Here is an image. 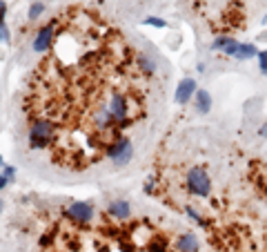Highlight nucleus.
<instances>
[{
	"mask_svg": "<svg viewBox=\"0 0 267 252\" xmlns=\"http://www.w3.org/2000/svg\"><path fill=\"white\" fill-rule=\"evenodd\" d=\"M187 190L196 196H209L211 192V181H209V174L205 172L203 168H192L187 172Z\"/></svg>",
	"mask_w": 267,
	"mask_h": 252,
	"instance_id": "obj_1",
	"label": "nucleus"
},
{
	"mask_svg": "<svg viewBox=\"0 0 267 252\" xmlns=\"http://www.w3.org/2000/svg\"><path fill=\"white\" fill-rule=\"evenodd\" d=\"M51 123L49 121H38L34 123V127L29 130V143H32L34 150H40V147L47 145V141L51 136Z\"/></svg>",
	"mask_w": 267,
	"mask_h": 252,
	"instance_id": "obj_2",
	"label": "nucleus"
},
{
	"mask_svg": "<svg viewBox=\"0 0 267 252\" xmlns=\"http://www.w3.org/2000/svg\"><path fill=\"white\" fill-rule=\"evenodd\" d=\"M107 154L114 158V163L116 165H125V163H129V158L134 154V147L129 143V139H118L116 143L107 150Z\"/></svg>",
	"mask_w": 267,
	"mask_h": 252,
	"instance_id": "obj_3",
	"label": "nucleus"
},
{
	"mask_svg": "<svg viewBox=\"0 0 267 252\" xmlns=\"http://www.w3.org/2000/svg\"><path fill=\"white\" fill-rule=\"evenodd\" d=\"M109 114H112V119L120 123V125H125V119H127V103H125V96L123 94H114L112 96V103H109Z\"/></svg>",
	"mask_w": 267,
	"mask_h": 252,
	"instance_id": "obj_4",
	"label": "nucleus"
},
{
	"mask_svg": "<svg viewBox=\"0 0 267 252\" xmlns=\"http://www.w3.org/2000/svg\"><path fill=\"white\" fill-rule=\"evenodd\" d=\"M192 96H196V81L194 78H183L178 83V87H176V103L185 105Z\"/></svg>",
	"mask_w": 267,
	"mask_h": 252,
	"instance_id": "obj_5",
	"label": "nucleus"
},
{
	"mask_svg": "<svg viewBox=\"0 0 267 252\" xmlns=\"http://www.w3.org/2000/svg\"><path fill=\"white\" fill-rule=\"evenodd\" d=\"M67 214L76 221H92L94 219V208L89 203H83V201H76V203L67 210Z\"/></svg>",
	"mask_w": 267,
	"mask_h": 252,
	"instance_id": "obj_6",
	"label": "nucleus"
},
{
	"mask_svg": "<svg viewBox=\"0 0 267 252\" xmlns=\"http://www.w3.org/2000/svg\"><path fill=\"white\" fill-rule=\"evenodd\" d=\"M198 248H200V243H198V239L194 237L192 232L178 237V250L180 252H198Z\"/></svg>",
	"mask_w": 267,
	"mask_h": 252,
	"instance_id": "obj_7",
	"label": "nucleus"
},
{
	"mask_svg": "<svg viewBox=\"0 0 267 252\" xmlns=\"http://www.w3.org/2000/svg\"><path fill=\"white\" fill-rule=\"evenodd\" d=\"M258 47L254 42H241L238 45V52H236V60H250V58H256L258 56Z\"/></svg>",
	"mask_w": 267,
	"mask_h": 252,
	"instance_id": "obj_8",
	"label": "nucleus"
},
{
	"mask_svg": "<svg viewBox=\"0 0 267 252\" xmlns=\"http://www.w3.org/2000/svg\"><path fill=\"white\" fill-rule=\"evenodd\" d=\"M129 212H131V208L127 201H114V203L109 205V214L116 219H129Z\"/></svg>",
	"mask_w": 267,
	"mask_h": 252,
	"instance_id": "obj_9",
	"label": "nucleus"
},
{
	"mask_svg": "<svg viewBox=\"0 0 267 252\" xmlns=\"http://www.w3.org/2000/svg\"><path fill=\"white\" fill-rule=\"evenodd\" d=\"M194 98H196V109H198L200 114H207L209 109H211V96H209V91L198 89Z\"/></svg>",
	"mask_w": 267,
	"mask_h": 252,
	"instance_id": "obj_10",
	"label": "nucleus"
},
{
	"mask_svg": "<svg viewBox=\"0 0 267 252\" xmlns=\"http://www.w3.org/2000/svg\"><path fill=\"white\" fill-rule=\"evenodd\" d=\"M49 40H51V25L49 27H45L38 34V38H36V42H34V49L36 52H45V49L49 47Z\"/></svg>",
	"mask_w": 267,
	"mask_h": 252,
	"instance_id": "obj_11",
	"label": "nucleus"
},
{
	"mask_svg": "<svg viewBox=\"0 0 267 252\" xmlns=\"http://www.w3.org/2000/svg\"><path fill=\"white\" fill-rule=\"evenodd\" d=\"M138 63H141V65H143V70H145V72H147V74H151V72H154V70H156V65H154V60H149L147 56H141V58H138Z\"/></svg>",
	"mask_w": 267,
	"mask_h": 252,
	"instance_id": "obj_12",
	"label": "nucleus"
},
{
	"mask_svg": "<svg viewBox=\"0 0 267 252\" xmlns=\"http://www.w3.org/2000/svg\"><path fill=\"white\" fill-rule=\"evenodd\" d=\"M42 11H45V5H40V3H36V5H34V7H32V11H29V18H32V20H34V18H38V16L42 14Z\"/></svg>",
	"mask_w": 267,
	"mask_h": 252,
	"instance_id": "obj_13",
	"label": "nucleus"
},
{
	"mask_svg": "<svg viewBox=\"0 0 267 252\" xmlns=\"http://www.w3.org/2000/svg\"><path fill=\"white\" fill-rule=\"evenodd\" d=\"M147 25H154V27H165V20H163V18H147V20H145Z\"/></svg>",
	"mask_w": 267,
	"mask_h": 252,
	"instance_id": "obj_14",
	"label": "nucleus"
},
{
	"mask_svg": "<svg viewBox=\"0 0 267 252\" xmlns=\"http://www.w3.org/2000/svg\"><path fill=\"white\" fill-rule=\"evenodd\" d=\"M187 214H190V217H192V219H196V221H198V223H200V225H205V221H203V219H200V214H198L196 210H194V208H187Z\"/></svg>",
	"mask_w": 267,
	"mask_h": 252,
	"instance_id": "obj_15",
	"label": "nucleus"
},
{
	"mask_svg": "<svg viewBox=\"0 0 267 252\" xmlns=\"http://www.w3.org/2000/svg\"><path fill=\"white\" fill-rule=\"evenodd\" d=\"M0 40H9V29L5 27V22H0Z\"/></svg>",
	"mask_w": 267,
	"mask_h": 252,
	"instance_id": "obj_16",
	"label": "nucleus"
},
{
	"mask_svg": "<svg viewBox=\"0 0 267 252\" xmlns=\"http://www.w3.org/2000/svg\"><path fill=\"white\" fill-rule=\"evenodd\" d=\"M258 67H260V72H263L265 76H267V60H265V58H260V56H258Z\"/></svg>",
	"mask_w": 267,
	"mask_h": 252,
	"instance_id": "obj_17",
	"label": "nucleus"
},
{
	"mask_svg": "<svg viewBox=\"0 0 267 252\" xmlns=\"http://www.w3.org/2000/svg\"><path fill=\"white\" fill-rule=\"evenodd\" d=\"M258 134H260V136H263V139H267V121L263 123V125H260V130H258Z\"/></svg>",
	"mask_w": 267,
	"mask_h": 252,
	"instance_id": "obj_18",
	"label": "nucleus"
},
{
	"mask_svg": "<svg viewBox=\"0 0 267 252\" xmlns=\"http://www.w3.org/2000/svg\"><path fill=\"white\" fill-rule=\"evenodd\" d=\"M5 179H14V168H7V170H5Z\"/></svg>",
	"mask_w": 267,
	"mask_h": 252,
	"instance_id": "obj_19",
	"label": "nucleus"
},
{
	"mask_svg": "<svg viewBox=\"0 0 267 252\" xmlns=\"http://www.w3.org/2000/svg\"><path fill=\"white\" fill-rule=\"evenodd\" d=\"M5 183H7V179H5V174H0V188H5Z\"/></svg>",
	"mask_w": 267,
	"mask_h": 252,
	"instance_id": "obj_20",
	"label": "nucleus"
},
{
	"mask_svg": "<svg viewBox=\"0 0 267 252\" xmlns=\"http://www.w3.org/2000/svg\"><path fill=\"white\" fill-rule=\"evenodd\" d=\"M258 56H260V58H265V60H267V49H265V52H260V54H258Z\"/></svg>",
	"mask_w": 267,
	"mask_h": 252,
	"instance_id": "obj_21",
	"label": "nucleus"
},
{
	"mask_svg": "<svg viewBox=\"0 0 267 252\" xmlns=\"http://www.w3.org/2000/svg\"><path fill=\"white\" fill-rule=\"evenodd\" d=\"M263 22H265V25H267V14H265V18H263Z\"/></svg>",
	"mask_w": 267,
	"mask_h": 252,
	"instance_id": "obj_22",
	"label": "nucleus"
},
{
	"mask_svg": "<svg viewBox=\"0 0 267 252\" xmlns=\"http://www.w3.org/2000/svg\"><path fill=\"white\" fill-rule=\"evenodd\" d=\"M0 210H3V203H0Z\"/></svg>",
	"mask_w": 267,
	"mask_h": 252,
	"instance_id": "obj_23",
	"label": "nucleus"
}]
</instances>
